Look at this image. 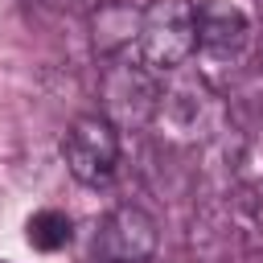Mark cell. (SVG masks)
<instances>
[{
  "mask_svg": "<svg viewBox=\"0 0 263 263\" xmlns=\"http://www.w3.org/2000/svg\"><path fill=\"white\" fill-rule=\"evenodd\" d=\"M197 49V4L193 0H148L140 12L136 53L148 70L168 74Z\"/></svg>",
  "mask_w": 263,
  "mask_h": 263,
  "instance_id": "cell-1",
  "label": "cell"
},
{
  "mask_svg": "<svg viewBox=\"0 0 263 263\" xmlns=\"http://www.w3.org/2000/svg\"><path fill=\"white\" fill-rule=\"evenodd\" d=\"M62 160L74 181L90 189L107 185L119 164V127L107 115H78L62 136Z\"/></svg>",
  "mask_w": 263,
  "mask_h": 263,
  "instance_id": "cell-2",
  "label": "cell"
},
{
  "mask_svg": "<svg viewBox=\"0 0 263 263\" xmlns=\"http://www.w3.org/2000/svg\"><path fill=\"white\" fill-rule=\"evenodd\" d=\"M156 242H160L156 218L140 205H119L99 222L95 259L99 263H148L156 255Z\"/></svg>",
  "mask_w": 263,
  "mask_h": 263,
  "instance_id": "cell-3",
  "label": "cell"
},
{
  "mask_svg": "<svg viewBox=\"0 0 263 263\" xmlns=\"http://www.w3.org/2000/svg\"><path fill=\"white\" fill-rule=\"evenodd\" d=\"M251 37V21L230 0H201L197 4V45L210 58H234Z\"/></svg>",
  "mask_w": 263,
  "mask_h": 263,
  "instance_id": "cell-4",
  "label": "cell"
},
{
  "mask_svg": "<svg viewBox=\"0 0 263 263\" xmlns=\"http://www.w3.org/2000/svg\"><path fill=\"white\" fill-rule=\"evenodd\" d=\"M25 238H29V247H33V251H41V255L62 251V247L74 238L70 214H62V210H37V214L25 222Z\"/></svg>",
  "mask_w": 263,
  "mask_h": 263,
  "instance_id": "cell-5",
  "label": "cell"
},
{
  "mask_svg": "<svg viewBox=\"0 0 263 263\" xmlns=\"http://www.w3.org/2000/svg\"><path fill=\"white\" fill-rule=\"evenodd\" d=\"M49 4H62L66 8V4H95V0H49Z\"/></svg>",
  "mask_w": 263,
  "mask_h": 263,
  "instance_id": "cell-6",
  "label": "cell"
},
{
  "mask_svg": "<svg viewBox=\"0 0 263 263\" xmlns=\"http://www.w3.org/2000/svg\"><path fill=\"white\" fill-rule=\"evenodd\" d=\"M0 263H8V259H0Z\"/></svg>",
  "mask_w": 263,
  "mask_h": 263,
  "instance_id": "cell-7",
  "label": "cell"
}]
</instances>
